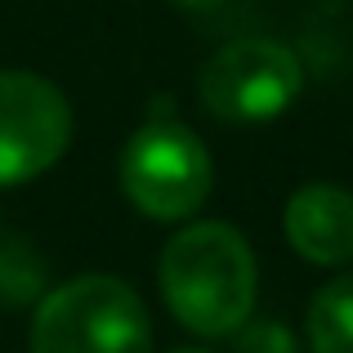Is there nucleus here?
Wrapping results in <instances>:
<instances>
[{
    "instance_id": "nucleus-1",
    "label": "nucleus",
    "mask_w": 353,
    "mask_h": 353,
    "mask_svg": "<svg viewBox=\"0 0 353 353\" xmlns=\"http://www.w3.org/2000/svg\"><path fill=\"white\" fill-rule=\"evenodd\" d=\"M161 295L197 336H233L255 309V255L233 224H188L161 250Z\"/></svg>"
},
{
    "instance_id": "nucleus-2",
    "label": "nucleus",
    "mask_w": 353,
    "mask_h": 353,
    "mask_svg": "<svg viewBox=\"0 0 353 353\" xmlns=\"http://www.w3.org/2000/svg\"><path fill=\"white\" fill-rule=\"evenodd\" d=\"M32 353H152V322L121 277L85 273L36 304Z\"/></svg>"
},
{
    "instance_id": "nucleus-3",
    "label": "nucleus",
    "mask_w": 353,
    "mask_h": 353,
    "mask_svg": "<svg viewBox=\"0 0 353 353\" xmlns=\"http://www.w3.org/2000/svg\"><path fill=\"white\" fill-rule=\"evenodd\" d=\"M215 165L188 125L152 117L121 152V188L148 219H188L210 197Z\"/></svg>"
},
{
    "instance_id": "nucleus-4",
    "label": "nucleus",
    "mask_w": 353,
    "mask_h": 353,
    "mask_svg": "<svg viewBox=\"0 0 353 353\" xmlns=\"http://www.w3.org/2000/svg\"><path fill=\"white\" fill-rule=\"evenodd\" d=\"M201 108L219 121H273L300 99L304 68L277 41H233L201 68Z\"/></svg>"
},
{
    "instance_id": "nucleus-5",
    "label": "nucleus",
    "mask_w": 353,
    "mask_h": 353,
    "mask_svg": "<svg viewBox=\"0 0 353 353\" xmlns=\"http://www.w3.org/2000/svg\"><path fill=\"white\" fill-rule=\"evenodd\" d=\"M72 139V108L36 72H0V188L45 174Z\"/></svg>"
},
{
    "instance_id": "nucleus-6",
    "label": "nucleus",
    "mask_w": 353,
    "mask_h": 353,
    "mask_svg": "<svg viewBox=\"0 0 353 353\" xmlns=\"http://www.w3.org/2000/svg\"><path fill=\"white\" fill-rule=\"evenodd\" d=\"M286 241L309 264L336 268L353 259V192L336 183H309L286 201Z\"/></svg>"
},
{
    "instance_id": "nucleus-7",
    "label": "nucleus",
    "mask_w": 353,
    "mask_h": 353,
    "mask_svg": "<svg viewBox=\"0 0 353 353\" xmlns=\"http://www.w3.org/2000/svg\"><path fill=\"white\" fill-rule=\"evenodd\" d=\"M309 349L353 353V273L327 282L309 304Z\"/></svg>"
},
{
    "instance_id": "nucleus-8",
    "label": "nucleus",
    "mask_w": 353,
    "mask_h": 353,
    "mask_svg": "<svg viewBox=\"0 0 353 353\" xmlns=\"http://www.w3.org/2000/svg\"><path fill=\"white\" fill-rule=\"evenodd\" d=\"M233 336H237L233 353H300L295 336L282 327V322H250L246 318Z\"/></svg>"
},
{
    "instance_id": "nucleus-9",
    "label": "nucleus",
    "mask_w": 353,
    "mask_h": 353,
    "mask_svg": "<svg viewBox=\"0 0 353 353\" xmlns=\"http://www.w3.org/2000/svg\"><path fill=\"white\" fill-rule=\"evenodd\" d=\"M174 5H183V9H215V5H224V0H174Z\"/></svg>"
},
{
    "instance_id": "nucleus-10",
    "label": "nucleus",
    "mask_w": 353,
    "mask_h": 353,
    "mask_svg": "<svg viewBox=\"0 0 353 353\" xmlns=\"http://www.w3.org/2000/svg\"><path fill=\"white\" fill-rule=\"evenodd\" d=\"M174 353H206V349H174Z\"/></svg>"
}]
</instances>
